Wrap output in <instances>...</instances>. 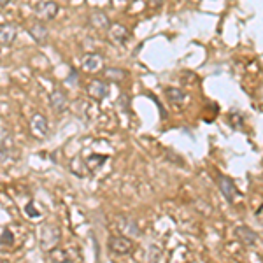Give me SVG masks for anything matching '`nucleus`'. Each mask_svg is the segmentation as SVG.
<instances>
[{"instance_id": "412c9836", "label": "nucleus", "mask_w": 263, "mask_h": 263, "mask_svg": "<svg viewBox=\"0 0 263 263\" xmlns=\"http://www.w3.org/2000/svg\"><path fill=\"white\" fill-rule=\"evenodd\" d=\"M9 4V0H0V7H6Z\"/></svg>"}, {"instance_id": "1a4fd4ad", "label": "nucleus", "mask_w": 263, "mask_h": 263, "mask_svg": "<svg viewBox=\"0 0 263 263\" xmlns=\"http://www.w3.org/2000/svg\"><path fill=\"white\" fill-rule=\"evenodd\" d=\"M218 186H219V192L224 198H227V202L233 203L235 202V197H237V186L235 182H233L230 177L227 176H219L218 177Z\"/></svg>"}, {"instance_id": "f257e3e1", "label": "nucleus", "mask_w": 263, "mask_h": 263, "mask_svg": "<svg viewBox=\"0 0 263 263\" xmlns=\"http://www.w3.org/2000/svg\"><path fill=\"white\" fill-rule=\"evenodd\" d=\"M37 240H39L42 251L48 253L51 249L58 248L62 240V230L54 223H42L39 232H37Z\"/></svg>"}, {"instance_id": "a211bd4d", "label": "nucleus", "mask_w": 263, "mask_h": 263, "mask_svg": "<svg viewBox=\"0 0 263 263\" xmlns=\"http://www.w3.org/2000/svg\"><path fill=\"white\" fill-rule=\"evenodd\" d=\"M12 240H14V237H12V233L9 230H6L4 232V235L0 237V244H4V246H11Z\"/></svg>"}, {"instance_id": "f8f14e48", "label": "nucleus", "mask_w": 263, "mask_h": 263, "mask_svg": "<svg viewBox=\"0 0 263 263\" xmlns=\"http://www.w3.org/2000/svg\"><path fill=\"white\" fill-rule=\"evenodd\" d=\"M18 30L12 23H2L0 25V46H11L16 41Z\"/></svg>"}, {"instance_id": "423d86ee", "label": "nucleus", "mask_w": 263, "mask_h": 263, "mask_svg": "<svg viewBox=\"0 0 263 263\" xmlns=\"http://www.w3.org/2000/svg\"><path fill=\"white\" fill-rule=\"evenodd\" d=\"M28 33H30V37L33 41L37 42V44L44 46L46 42L49 39V32L48 28H46V25L42 23V21H32L30 25H28Z\"/></svg>"}, {"instance_id": "2eb2a0df", "label": "nucleus", "mask_w": 263, "mask_h": 263, "mask_svg": "<svg viewBox=\"0 0 263 263\" xmlns=\"http://www.w3.org/2000/svg\"><path fill=\"white\" fill-rule=\"evenodd\" d=\"M46 256H48L49 261H72L69 251H67V249H63V248L51 249V251L46 253Z\"/></svg>"}, {"instance_id": "f03ea898", "label": "nucleus", "mask_w": 263, "mask_h": 263, "mask_svg": "<svg viewBox=\"0 0 263 263\" xmlns=\"http://www.w3.org/2000/svg\"><path fill=\"white\" fill-rule=\"evenodd\" d=\"M107 248H109V251L112 254H116V256H128V254L135 251V242L130 237L114 233V235H111L107 239Z\"/></svg>"}, {"instance_id": "20e7f679", "label": "nucleus", "mask_w": 263, "mask_h": 263, "mask_svg": "<svg viewBox=\"0 0 263 263\" xmlns=\"http://www.w3.org/2000/svg\"><path fill=\"white\" fill-rule=\"evenodd\" d=\"M49 105L57 114L65 112L67 105H69V97H67V93L60 90V88H54V90L49 93Z\"/></svg>"}, {"instance_id": "0eeeda50", "label": "nucleus", "mask_w": 263, "mask_h": 263, "mask_svg": "<svg viewBox=\"0 0 263 263\" xmlns=\"http://www.w3.org/2000/svg\"><path fill=\"white\" fill-rule=\"evenodd\" d=\"M86 93L91 97L93 100L102 102L105 97L109 95V84L105 81H100V79H93V81L88 84Z\"/></svg>"}, {"instance_id": "f3484780", "label": "nucleus", "mask_w": 263, "mask_h": 263, "mask_svg": "<svg viewBox=\"0 0 263 263\" xmlns=\"http://www.w3.org/2000/svg\"><path fill=\"white\" fill-rule=\"evenodd\" d=\"M11 144V130L2 120H0V146Z\"/></svg>"}, {"instance_id": "9d476101", "label": "nucleus", "mask_w": 263, "mask_h": 263, "mask_svg": "<svg viewBox=\"0 0 263 263\" xmlns=\"http://www.w3.org/2000/svg\"><path fill=\"white\" fill-rule=\"evenodd\" d=\"M107 30H109V39H111L114 44H125L130 37L128 28L121 23H111V27H109Z\"/></svg>"}, {"instance_id": "39448f33", "label": "nucleus", "mask_w": 263, "mask_h": 263, "mask_svg": "<svg viewBox=\"0 0 263 263\" xmlns=\"http://www.w3.org/2000/svg\"><path fill=\"white\" fill-rule=\"evenodd\" d=\"M48 130H49L48 118H46L44 114H33L30 120V132L33 137L44 139L46 135H48Z\"/></svg>"}, {"instance_id": "aec40b11", "label": "nucleus", "mask_w": 263, "mask_h": 263, "mask_svg": "<svg viewBox=\"0 0 263 263\" xmlns=\"http://www.w3.org/2000/svg\"><path fill=\"white\" fill-rule=\"evenodd\" d=\"M67 83L69 84H78V72L74 69H70V76L67 78Z\"/></svg>"}, {"instance_id": "4468645a", "label": "nucleus", "mask_w": 263, "mask_h": 263, "mask_svg": "<svg viewBox=\"0 0 263 263\" xmlns=\"http://www.w3.org/2000/svg\"><path fill=\"white\" fill-rule=\"evenodd\" d=\"M165 97H167V100L171 102L174 107H181L186 100V93L179 90V88H172V86L165 90Z\"/></svg>"}, {"instance_id": "dca6fc26", "label": "nucleus", "mask_w": 263, "mask_h": 263, "mask_svg": "<svg viewBox=\"0 0 263 263\" xmlns=\"http://www.w3.org/2000/svg\"><path fill=\"white\" fill-rule=\"evenodd\" d=\"M104 76L109 79V81L121 83L123 79L126 78V72L123 69H118V67H107V69H104Z\"/></svg>"}, {"instance_id": "6ab92c4d", "label": "nucleus", "mask_w": 263, "mask_h": 263, "mask_svg": "<svg viewBox=\"0 0 263 263\" xmlns=\"http://www.w3.org/2000/svg\"><path fill=\"white\" fill-rule=\"evenodd\" d=\"M147 4H149V7H151V9L158 11V9H162V4H163V0H147Z\"/></svg>"}, {"instance_id": "9b49d317", "label": "nucleus", "mask_w": 263, "mask_h": 263, "mask_svg": "<svg viewBox=\"0 0 263 263\" xmlns=\"http://www.w3.org/2000/svg\"><path fill=\"white\" fill-rule=\"evenodd\" d=\"M235 235H237V239L240 240L244 246H254L256 244V240H258V233L253 230V228H249V227H237L235 228Z\"/></svg>"}, {"instance_id": "7ed1b4c3", "label": "nucleus", "mask_w": 263, "mask_h": 263, "mask_svg": "<svg viewBox=\"0 0 263 263\" xmlns=\"http://www.w3.org/2000/svg\"><path fill=\"white\" fill-rule=\"evenodd\" d=\"M58 4L54 0H39V2L33 6V12L41 21H51L57 18L58 14Z\"/></svg>"}, {"instance_id": "6e6552de", "label": "nucleus", "mask_w": 263, "mask_h": 263, "mask_svg": "<svg viewBox=\"0 0 263 263\" xmlns=\"http://www.w3.org/2000/svg\"><path fill=\"white\" fill-rule=\"evenodd\" d=\"M104 65V58L100 53H84L81 57V67L86 72H99Z\"/></svg>"}, {"instance_id": "ddd939ff", "label": "nucleus", "mask_w": 263, "mask_h": 263, "mask_svg": "<svg viewBox=\"0 0 263 263\" xmlns=\"http://www.w3.org/2000/svg\"><path fill=\"white\" fill-rule=\"evenodd\" d=\"M88 21H90V25L93 28H97V30H105V28L111 27V21H109L107 14L102 11H93Z\"/></svg>"}]
</instances>
